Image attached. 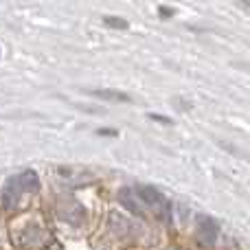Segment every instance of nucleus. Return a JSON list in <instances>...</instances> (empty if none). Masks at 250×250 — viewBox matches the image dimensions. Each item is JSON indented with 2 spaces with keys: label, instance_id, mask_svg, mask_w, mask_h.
I'll return each instance as SVG.
<instances>
[{
  "label": "nucleus",
  "instance_id": "obj_1",
  "mask_svg": "<svg viewBox=\"0 0 250 250\" xmlns=\"http://www.w3.org/2000/svg\"><path fill=\"white\" fill-rule=\"evenodd\" d=\"M136 195L145 207L151 208V213H154L158 220L171 222V204H169V200L165 198L158 189H154V187H138Z\"/></svg>",
  "mask_w": 250,
  "mask_h": 250
},
{
  "label": "nucleus",
  "instance_id": "obj_2",
  "mask_svg": "<svg viewBox=\"0 0 250 250\" xmlns=\"http://www.w3.org/2000/svg\"><path fill=\"white\" fill-rule=\"evenodd\" d=\"M217 237H220V226L213 217L200 215L198 217V242L202 246H215Z\"/></svg>",
  "mask_w": 250,
  "mask_h": 250
},
{
  "label": "nucleus",
  "instance_id": "obj_3",
  "mask_svg": "<svg viewBox=\"0 0 250 250\" xmlns=\"http://www.w3.org/2000/svg\"><path fill=\"white\" fill-rule=\"evenodd\" d=\"M117 200H119V204H121L123 208H127V211L134 213V215H138V217L145 215V211H143V204H141V200H138V195L134 193V189H127V187H123V189L117 193Z\"/></svg>",
  "mask_w": 250,
  "mask_h": 250
},
{
  "label": "nucleus",
  "instance_id": "obj_4",
  "mask_svg": "<svg viewBox=\"0 0 250 250\" xmlns=\"http://www.w3.org/2000/svg\"><path fill=\"white\" fill-rule=\"evenodd\" d=\"M22 193H24V191L20 189V185H18L16 176L9 178L7 185H4V189H2V207L7 208V211L16 208L18 202H20V195H22Z\"/></svg>",
  "mask_w": 250,
  "mask_h": 250
},
{
  "label": "nucleus",
  "instance_id": "obj_5",
  "mask_svg": "<svg viewBox=\"0 0 250 250\" xmlns=\"http://www.w3.org/2000/svg\"><path fill=\"white\" fill-rule=\"evenodd\" d=\"M88 95L97 97V99L104 101H117V104H129V95L121 90H114V88H95V90H88Z\"/></svg>",
  "mask_w": 250,
  "mask_h": 250
},
{
  "label": "nucleus",
  "instance_id": "obj_6",
  "mask_svg": "<svg viewBox=\"0 0 250 250\" xmlns=\"http://www.w3.org/2000/svg\"><path fill=\"white\" fill-rule=\"evenodd\" d=\"M60 215H62V220L70 222V224H79L83 220V211L75 200H64V204L60 208Z\"/></svg>",
  "mask_w": 250,
  "mask_h": 250
},
{
  "label": "nucleus",
  "instance_id": "obj_7",
  "mask_svg": "<svg viewBox=\"0 0 250 250\" xmlns=\"http://www.w3.org/2000/svg\"><path fill=\"white\" fill-rule=\"evenodd\" d=\"M16 180H18V185H20L22 191H29V193H33V191H40V178H38V173L31 171V169L18 173Z\"/></svg>",
  "mask_w": 250,
  "mask_h": 250
},
{
  "label": "nucleus",
  "instance_id": "obj_8",
  "mask_svg": "<svg viewBox=\"0 0 250 250\" xmlns=\"http://www.w3.org/2000/svg\"><path fill=\"white\" fill-rule=\"evenodd\" d=\"M104 24H105V26H110V29H121V31H125V29L129 26V22H127V20H123V18L105 16V18H104Z\"/></svg>",
  "mask_w": 250,
  "mask_h": 250
},
{
  "label": "nucleus",
  "instance_id": "obj_9",
  "mask_svg": "<svg viewBox=\"0 0 250 250\" xmlns=\"http://www.w3.org/2000/svg\"><path fill=\"white\" fill-rule=\"evenodd\" d=\"M147 119H149V121H156V123H160V125H171V123H173L171 119L163 117V114H156V112H149V114H147Z\"/></svg>",
  "mask_w": 250,
  "mask_h": 250
},
{
  "label": "nucleus",
  "instance_id": "obj_10",
  "mask_svg": "<svg viewBox=\"0 0 250 250\" xmlns=\"http://www.w3.org/2000/svg\"><path fill=\"white\" fill-rule=\"evenodd\" d=\"M158 13H160V18H163V20H169V18L173 16V9H171V7H165V4H160V7H158Z\"/></svg>",
  "mask_w": 250,
  "mask_h": 250
},
{
  "label": "nucleus",
  "instance_id": "obj_11",
  "mask_svg": "<svg viewBox=\"0 0 250 250\" xmlns=\"http://www.w3.org/2000/svg\"><path fill=\"white\" fill-rule=\"evenodd\" d=\"M97 134H99V136H119L117 129H110V127H99Z\"/></svg>",
  "mask_w": 250,
  "mask_h": 250
},
{
  "label": "nucleus",
  "instance_id": "obj_12",
  "mask_svg": "<svg viewBox=\"0 0 250 250\" xmlns=\"http://www.w3.org/2000/svg\"><path fill=\"white\" fill-rule=\"evenodd\" d=\"M239 7H244V9H250V2H242Z\"/></svg>",
  "mask_w": 250,
  "mask_h": 250
}]
</instances>
